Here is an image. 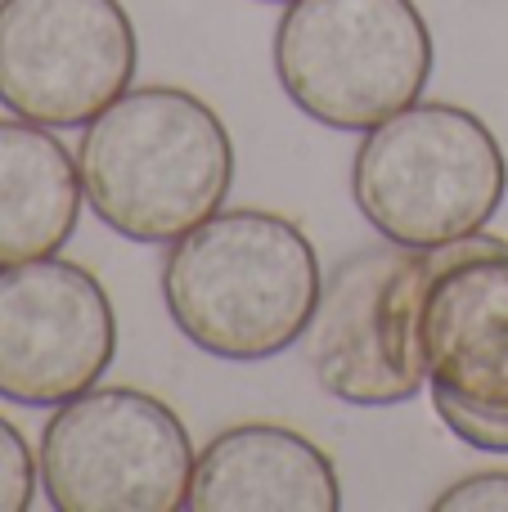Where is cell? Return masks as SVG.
I'll return each mask as SVG.
<instances>
[{"instance_id": "obj_7", "label": "cell", "mask_w": 508, "mask_h": 512, "mask_svg": "<svg viewBox=\"0 0 508 512\" xmlns=\"http://www.w3.org/2000/svg\"><path fill=\"white\" fill-rule=\"evenodd\" d=\"M428 270L432 252L401 248L392 239L342 256L329 270L306 328V351L333 400L387 409L423 391L414 319Z\"/></svg>"}, {"instance_id": "obj_4", "label": "cell", "mask_w": 508, "mask_h": 512, "mask_svg": "<svg viewBox=\"0 0 508 512\" xmlns=\"http://www.w3.org/2000/svg\"><path fill=\"white\" fill-rule=\"evenodd\" d=\"M437 45L414 0H288L275 77L311 122L369 131L419 104Z\"/></svg>"}, {"instance_id": "obj_9", "label": "cell", "mask_w": 508, "mask_h": 512, "mask_svg": "<svg viewBox=\"0 0 508 512\" xmlns=\"http://www.w3.org/2000/svg\"><path fill=\"white\" fill-rule=\"evenodd\" d=\"M117 355L104 283L77 261L0 265V400L59 409L90 391Z\"/></svg>"}, {"instance_id": "obj_11", "label": "cell", "mask_w": 508, "mask_h": 512, "mask_svg": "<svg viewBox=\"0 0 508 512\" xmlns=\"http://www.w3.org/2000/svg\"><path fill=\"white\" fill-rule=\"evenodd\" d=\"M81 167L54 126L0 117V265L54 256L81 221Z\"/></svg>"}, {"instance_id": "obj_3", "label": "cell", "mask_w": 508, "mask_h": 512, "mask_svg": "<svg viewBox=\"0 0 508 512\" xmlns=\"http://www.w3.org/2000/svg\"><path fill=\"white\" fill-rule=\"evenodd\" d=\"M508 189L495 131L459 104H410L369 126L351 162V198L383 239L437 252L491 225Z\"/></svg>"}, {"instance_id": "obj_14", "label": "cell", "mask_w": 508, "mask_h": 512, "mask_svg": "<svg viewBox=\"0 0 508 512\" xmlns=\"http://www.w3.org/2000/svg\"><path fill=\"white\" fill-rule=\"evenodd\" d=\"M266 5H288V0H266Z\"/></svg>"}, {"instance_id": "obj_12", "label": "cell", "mask_w": 508, "mask_h": 512, "mask_svg": "<svg viewBox=\"0 0 508 512\" xmlns=\"http://www.w3.org/2000/svg\"><path fill=\"white\" fill-rule=\"evenodd\" d=\"M36 459L27 450L23 432L9 418H0V512H27L36 495Z\"/></svg>"}, {"instance_id": "obj_1", "label": "cell", "mask_w": 508, "mask_h": 512, "mask_svg": "<svg viewBox=\"0 0 508 512\" xmlns=\"http://www.w3.org/2000/svg\"><path fill=\"white\" fill-rule=\"evenodd\" d=\"M320 256L302 225L261 207L216 212L162 261L171 324L216 360H270L306 337L320 306Z\"/></svg>"}, {"instance_id": "obj_10", "label": "cell", "mask_w": 508, "mask_h": 512, "mask_svg": "<svg viewBox=\"0 0 508 512\" xmlns=\"http://www.w3.org/2000/svg\"><path fill=\"white\" fill-rule=\"evenodd\" d=\"M194 512H333L342 486L329 454L293 427L239 423L194 459Z\"/></svg>"}, {"instance_id": "obj_2", "label": "cell", "mask_w": 508, "mask_h": 512, "mask_svg": "<svg viewBox=\"0 0 508 512\" xmlns=\"http://www.w3.org/2000/svg\"><path fill=\"white\" fill-rule=\"evenodd\" d=\"M81 189L113 234L176 243L221 212L234 185V144L212 104L180 86L117 95L81 135Z\"/></svg>"}, {"instance_id": "obj_5", "label": "cell", "mask_w": 508, "mask_h": 512, "mask_svg": "<svg viewBox=\"0 0 508 512\" xmlns=\"http://www.w3.org/2000/svg\"><path fill=\"white\" fill-rule=\"evenodd\" d=\"M194 445L167 400L90 387L54 409L36 468L59 512H176L194 481Z\"/></svg>"}, {"instance_id": "obj_8", "label": "cell", "mask_w": 508, "mask_h": 512, "mask_svg": "<svg viewBox=\"0 0 508 512\" xmlns=\"http://www.w3.org/2000/svg\"><path fill=\"white\" fill-rule=\"evenodd\" d=\"M140 63L122 0H0V104L14 117L90 126Z\"/></svg>"}, {"instance_id": "obj_13", "label": "cell", "mask_w": 508, "mask_h": 512, "mask_svg": "<svg viewBox=\"0 0 508 512\" xmlns=\"http://www.w3.org/2000/svg\"><path fill=\"white\" fill-rule=\"evenodd\" d=\"M437 512H508V472H473L432 499Z\"/></svg>"}, {"instance_id": "obj_6", "label": "cell", "mask_w": 508, "mask_h": 512, "mask_svg": "<svg viewBox=\"0 0 508 512\" xmlns=\"http://www.w3.org/2000/svg\"><path fill=\"white\" fill-rule=\"evenodd\" d=\"M414 346L441 423L464 445L508 454V243L473 234L432 252Z\"/></svg>"}]
</instances>
